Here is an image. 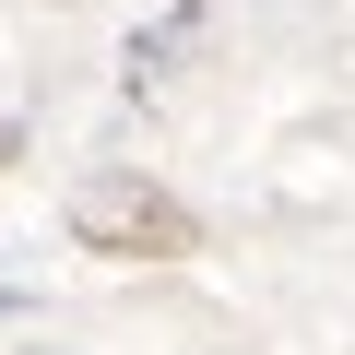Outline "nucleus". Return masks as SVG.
I'll use <instances>...</instances> for the list:
<instances>
[{"instance_id": "obj_1", "label": "nucleus", "mask_w": 355, "mask_h": 355, "mask_svg": "<svg viewBox=\"0 0 355 355\" xmlns=\"http://www.w3.org/2000/svg\"><path fill=\"white\" fill-rule=\"evenodd\" d=\"M71 237L107 249V261H178V249H190V202L154 190L142 166H95L71 190Z\"/></svg>"}, {"instance_id": "obj_2", "label": "nucleus", "mask_w": 355, "mask_h": 355, "mask_svg": "<svg viewBox=\"0 0 355 355\" xmlns=\"http://www.w3.org/2000/svg\"><path fill=\"white\" fill-rule=\"evenodd\" d=\"M190 36H202V12H178V24H154V36H130V83H142V71H166L178 48H190Z\"/></svg>"}, {"instance_id": "obj_3", "label": "nucleus", "mask_w": 355, "mask_h": 355, "mask_svg": "<svg viewBox=\"0 0 355 355\" xmlns=\"http://www.w3.org/2000/svg\"><path fill=\"white\" fill-rule=\"evenodd\" d=\"M12 154H24V130H12V119H0V166H12Z\"/></svg>"}]
</instances>
